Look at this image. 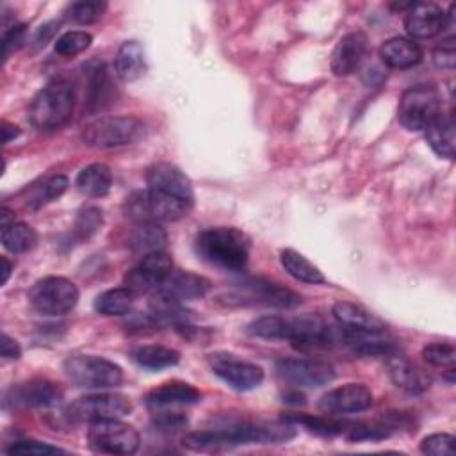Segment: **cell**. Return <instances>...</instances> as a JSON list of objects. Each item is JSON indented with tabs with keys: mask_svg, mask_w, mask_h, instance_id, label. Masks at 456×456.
Segmentation results:
<instances>
[{
	"mask_svg": "<svg viewBox=\"0 0 456 456\" xmlns=\"http://www.w3.org/2000/svg\"><path fill=\"white\" fill-rule=\"evenodd\" d=\"M173 271V258L159 249L142 255L139 264L132 267L125 276V287L132 292H150L160 287V283L171 274Z\"/></svg>",
	"mask_w": 456,
	"mask_h": 456,
	"instance_id": "cell-15",
	"label": "cell"
},
{
	"mask_svg": "<svg viewBox=\"0 0 456 456\" xmlns=\"http://www.w3.org/2000/svg\"><path fill=\"white\" fill-rule=\"evenodd\" d=\"M75 105L73 86L66 80H55L45 86L32 100L28 109L30 123L37 130L61 128L71 118Z\"/></svg>",
	"mask_w": 456,
	"mask_h": 456,
	"instance_id": "cell-4",
	"label": "cell"
},
{
	"mask_svg": "<svg viewBox=\"0 0 456 456\" xmlns=\"http://www.w3.org/2000/svg\"><path fill=\"white\" fill-rule=\"evenodd\" d=\"M379 59L385 66L394 68V69H406L420 62L422 59V48L419 43H415L410 37H390L385 43H381L379 50Z\"/></svg>",
	"mask_w": 456,
	"mask_h": 456,
	"instance_id": "cell-25",
	"label": "cell"
},
{
	"mask_svg": "<svg viewBox=\"0 0 456 456\" xmlns=\"http://www.w3.org/2000/svg\"><path fill=\"white\" fill-rule=\"evenodd\" d=\"M103 223L102 210L98 207H86L78 212L73 226V233L78 240H87L91 235H94Z\"/></svg>",
	"mask_w": 456,
	"mask_h": 456,
	"instance_id": "cell-42",
	"label": "cell"
},
{
	"mask_svg": "<svg viewBox=\"0 0 456 456\" xmlns=\"http://www.w3.org/2000/svg\"><path fill=\"white\" fill-rule=\"evenodd\" d=\"M194 249L201 260L226 271H242L249 260V240L237 228L214 226L198 233Z\"/></svg>",
	"mask_w": 456,
	"mask_h": 456,
	"instance_id": "cell-3",
	"label": "cell"
},
{
	"mask_svg": "<svg viewBox=\"0 0 456 456\" xmlns=\"http://www.w3.org/2000/svg\"><path fill=\"white\" fill-rule=\"evenodd\" d=\"M162 290L175 296L180 301L203 297L210 290V281L205 276L187 273V271H171V274L160 283Z\"/></svg>",
	"mask_w": 456,
	"mask_h": 456,
	"instance_id": "cell-26",
	"label": "cell"
},
{
	"mask_svg": "<svg viewBox=\"0 0 456 456\" xmlns=\"http://www.w3.org/2000/svg\"><path fill=\"white\" fill-rule=\"evenodd\" d=\"M62 367L66 376L84 388H114L123 381L119 365L94 354H69Z\"/></svg>",
	"mask_w": 456,
	"mask_h": 456,
	"instance_id": "cell-7",
	"label": "cell"
},
{
	"mask_svg": "<svg viewBox=\"0 0 456 456\" xmlns=\"http://www.w3.org/2000/svg\"><path fill=\"white\" fill-rule=\"evenodd\" d=\"M37 242V233L27 223H11L2 226V244L11 253H25Z\"/></svg>",
	"mask_w": 456,
	"mask_h": 456,
	"instance_id": "cell-36",
	"label": "cell"
},
{
	"mask_svg": "<svg viewBox=\"0 0 456 456\" xmlns=\"http://www.w3.org/2000/svg\"><path fill=\"white\" fill-rule=\"evenodd\" d=\"M0 353H2V358H5V360H16V358H20L21 349H20V344L14 338H11L7 333H4Z\"/></svg>",
	"mask_w": 456,
	"mask_h": 456,
	"instance_id": "cell-48",
	"label": "cell"
},
{
	"mask_svg": "<svg viewBox=\"0 0 456 456\" xmlns=\"http://www.w3.org/2000/svg\"><path fill=\"white\" fill-rule=\"evenodd\" d=\"M62 397L59 387L48 379H30L14 385L5 394V406L11 408H50Z\"/></svg>",
	"mask_w": 456,
	"mask_h": 456,
	"instance_id": "cell-18",
	"label": "cell"
},
{
	"mask_svg": "<svg viewBox=\"0 0 456 456\" xmlns=\"http://www.w3.org/2000/svg\"><path fill=\"white\" fill-rule=\"evenodd\" d=\"M276 376L296 388H317L335 378V369L322 360L283 358L274 365Z\"/></svg>",
	"mask_w": 456,
	"mask_h": 456,
	"instance_id": "cell-12",
	"label": "cell"
},
{
	"mask_svg": "<svg viewBox=\"0 0 456 456\" xmlns=\"http://www.w3.org/2000/svg\"><path fill=\"white\" fill-rule=\"evenodd\" d=\"M372 404V392L362 383H347L326 392L317 408L324 415H349L365 411Z\"/></svg>",
	"mask_w": 456,
	"mask_h": 456,
	"instance_id": "cell-16",
	"label": "cell"
},
{
	"mask_svg": "<svg viewBox=\"0 0 456 456\" xmlns=\"http://www.w3.org/2000/svg\"><path fill=\"white\" fill-rule=\"evenodd\" d=\"M242 290L248 294L249 299L255 303H262L267 306H276V308H294L301 303V296L276 281H271L267 278L253 276L246 278L240 281Z\"/></svg>",
	"mask_w": 456,
	"mask_h": 456,
	"instance_id": "cell-21",
	"label": "cell"
},
{
	"mask_svg": "<svg viewBox=\"0 0 456 456\" xmlns=\"http://www.w3.org/2000/svg\"><path fill=\"white\" fill-rule=\"evenodd\" d=\"M89 447L105 454H134L141 445L139 433L119 419H103L89 424Z\"/></svg>",
	"mask_w": 456,
	"mask_h": 456,
	"instance_id": "cell-10",
	"label": "cell"
},
{
	"mask_svg": "<svg viewBox=\"0 0 456 456\" xmlns=\"http://www.w3.org/2000/svg\"><path fill=\"white\" fill-rule=\"evenodd\" d=\"M192 205L180 201L176 198L166 196L162 192L142 189L132 192L125 200V214L135 223H159V221H176L189 214Z\"/></svg>",
	"mask_w": 456,
	"mask_h": 456,
	"instance_id": "cell-5",
	"label": "cell"
},
{
	"mask_svg": "<svg viewBox=\"0 0 456 456\" xmlns=\"http://www.w3.org/2000/svg\"><path fill=\"white\" fill-rule=\"evenodd\" d=\"M420 452L429 456H451L454 452V436L449 433H433L420 442Z\"/></svg>",
	"mask_w": 456,
	"mask_h": 456,
	"instance_id": "cell-43",
	"label": "cell"
},
{
	"mask_svg": "<svg viewBox=\"0 0 456 456\" xmlns=\"http://www.w3.org/2000/svg\"><path fill=\"white\" fill-rule=\"evenodd\" d=\"M116 94L112 77L103 62H94L87 68L86 78V94H84V110L98 112L105 109Z\"/></svg>",
	"mask_w": 456,
	"mask_h": 456,
	"instance_id": "cell-23",
	"label": "cell"
},
{
	"mask_svg": "<svg viewBox=\"0 0 456 456\" xmlns=\"http://www.w3.org/2000/svg\"><path fill=\"white\" fill-rule=\"evenodd\" d=\"M333 317L342 328L349 330H387L385 322L362 305L351 301H337L333 305Z\"/></svg>",
	"mask_w": 456,
	"mask_h": 456,
	"instance_id": "cell-27",
	"label": "cell"
},
{
	"mask_svg": "<svg viewBox=\"0 0 456 456\" xmlns=\"http://www.w3.org/2000/svg\"><path fill=\"white\" fill-rule=\"evenodd\" d=\"M153 426L159 431L175 433V431H180L187 426V417L180 411H164L162 410L153 417Z\"/></svg>",
	"mask_w": 456,
	"mask_h": 456,
	"instance_id": "cell-45",
	"label": "cell"
},
{
	"mask_svg": "<svg viewBox=\"0 0 456 456\" xmlns=\"http://www.w3.org/2000/svg\"><path fill=\"white\" fill-rule=\"evenodd\" d=\"M69 185V180L64 176V175H55V176H50L48 180H45L39 187L34 189L32 196L28 198V205L32 208H39L57 198H61L66 189Z\"/></svg>",
	"mask_w": 456,
	"mask_h": 456,
	"instance_id": "cell-38",
	"label": "cell"
},
{
	"mask_svg": "<svg viewBox=\"0 0 456 456\" xmlns=\"http://www.w3.org/2000/svg\"><path fill=\"white\" fill-rule=\"evenodd\" d=\"M144 69L146 62L142 46L134 39L121 43L114 57V71L118 78L123 82H134L144 73Z\"/></svg>",
	"mask_w": 456,
	"mask_h": 456,
	"instance_id": "cell-29",
	"label": "cell"
},
{
	"mask_svg": "<svg viewBox=\"0 0 456 456\" xmlns=\"http://www.w3.org/2000/svg\"><path fill=\"white\" fill-rule=\"evenodd\" d=\"M433 64L440 69H454V61H456V52H454V43L452 39L444 41L442 45H438L433 53H431Z\"/></svg>",
	"mask_w": 456,
	"mask_h": 456,
	"instance_id": "cell-46",
	"label": "cell"
},
{
	"mask_svg": "<svg viewBox=\"0 0 456 456\" xmlns=\"http://www.w3.org/2000/svg\"><path fill=\"white\" fill-rule=\"evenodd\" d=\"M93 43V36L86 30H69L57 37L53 48L62 57H73L84 50H87Z\"/></svg>",
	"mask_w": 456,
	"mask_h": 456,
	"instance_id": "cell-40",
	"label": "cell"
},
{
	"mask_svg": "<svg viewBox=\"0 0 456 456\" xmlns=\"http://www.w3.org/2000/svg\"><path fill=\"white\" fill-rule=\"evenodd\" d=\"M7 454H64L62 449L39 442V440H14L7 449Z\"/></svg>",
	"mask_w": 456,
	"mask_h": 456,
	"instance_id": "cell-44",
	"label": "cell"
},
{
	"mask_svg": "<svg viewBox=\"0 0 456 456\" xmlns=\"http://www.w3.org/2000/svg\"><path fill=\"white\" fill-rule=\"evenodd\" d=\"M369 41L363 32H349L346 34L335 46L331 53V71L337 77H347L354 73L362 61L367 55Z\"/></svg>",
	"mask_w": 456,
	"mask_h": 456,
	"instance_id": "cell-22",
	"label": "cell"
},
{
	"mask_svg": "<svg viewBox=\"0 0 456 456\" xmlns=\"http://www.w3.org/2000/svg\"><path fill=\"white\" fill-rule=\"evenodd\" d=\"M285 420L296 424V426H303L308 431L319 433V435H346L347 429L351 428L353 422L347 420H335L331 419V415L328 417H312V415H305V413H292L283 417Z\"/></svg>",
	"mask_w": 456,
	"mask_h": 456,
	"instance_id": "cell-37",
	"label": "cell"
},
{
	"mask_svg": "<svg viewBox=\"0 0 456 456\" xmlns=\"http://www.w3.org/2000/svg\"><path fill=\"white\" fill-rule=\"evenodd\" d=\"M146 132V125L135 116H103L82 132V141L91 148H118L139 141Z\"/></svg>",
	"mask_w": 456,
	"mask_h": 456,
	"instance_id": "cell-6",
	"label": "cell"
},
{
	"mask_svg": "<svg viewBox=\"0 0 456 456\" xmlns=\"http://www.w3.org/2000/svg\"><path fill=\"white\" fill-rule=\"evenodd\" d=\"M146 187L189 205L194 203V191L189 176L171 162H157L146 173Z\"/></svg>",
	"mask_w": 456,
	"mask_h": 456,
	"instance_id": "cell-17",
	"label": "cell"
},
{
	"mask_svg": "<svg viewBox=\"0 0 456 456\" xmlns=\"http://www.w3.org/2000/svg\"><path fill=\"white\" fill-rule=\"evenodd\" d=\"M107 9L105 2H98V0H82V2H73L68 9H66V18L73 23L78 25H91L94 21H98L103 14V11Z\"/></svg>",
	"mask_w": 456,
	"mask_h": 456,
	"instance_id": "cell-39",
	"label": "cell"
},
{
	"mask_svg": "<svg viewBox=\"0 0 456 456\" xmlns=\"http://www.w3.org/2000/svg\"><path fill=\"white\" fill-rule=\"evenodd\" d=\"M150 315L157 324H183L189 319V312L183 306V301L167 294L162 289H155L150 301Z\"/></svg>",
	"mask_w": 456,
	"mask_h": 456,
	"instance_id": "cell-28",
	"label": "cell"
},
{
	"mask_svg": "<svg viewBox=\"0 0 456 456\" xmlns=\"http://www.w3.org/2000/svg\"><path fill=\"white\" fill-rule=\"evenodd\" d=\"M130 358L142 369L160 370L166 367H173L180 362V353L173 347L166 346H139L130 353Z\"/></svg>",
	"mask_w": 456,
	"mask_h": 456,
	"instance_id": "cell-33",
	"label": "cell"
},
{
	"mask_svg": "<svg viewBox=\"0 0 456 456\" xmlns=\"http://www.w3.org/2000/svg\"><path fill=\"white\" fill-rule=\"evenodd\" d=\"M337 338L360 356H387L397 351L395 338L387 330H349L340 326Z\"/></svg>",
	"mask_w": 456,
	"mask_h": 456,
	"instance_id": "cell-19",
	"label": "cell"
},
{
	"mask_svg": "<svg viewBox=\"0 0 456 456\" xmlns=\"http://www.w3.org/2000/svg\"><path fill=\"white\" fill-rule=\"evenodd\" d=\"M422 358L431 367H442L447 370H454L456 363V349L447 342H433L422 347Z\"/></svg>",
	"mask_w": 456,
	"mask_h": 456,
	"instance_id": "cell-41",
	"label": "cell"
},
{
	"mask_svg": "<svg viewBox=\"0 0 456 456\" xmlns=\"http://www.w3.org/2000/svg\"><path fill=\"white\" fill-rule=\"evenodd\" d=\"M440 107V96L433 86H415L403 93L397 119L406 130L420 132L442 114Z\"/></svg>",
	"mask_w": 456,
	"mask_h": 456,
	"instance_id": "cell-9",
	"label": "cell"
},
{
	"mask_svg": "<svg viewBox=\"0 0 456 456\" xmlns=\"http://www.w3.org/2000/svg\"><path fill=\"white\" fill-rule=\"evenodd\" d=\"M144 401L153 410H164L171 406L196 404L201 401V392L183 381H167L150 390Z\"/></svg>",
	"mask_w": 456,
	"mask_h": 456,
	"instance_id": "cell-24",
	"label": "cell"
},
{
	"mask_svg": "<svg viewBox=\"0 0 456 456\" xmlns=\"http://www.w3.org/2000/svg\"><path fill=\"white\" fill-rule=\"evenodd\" d=\"M208 365L219 379L239 392L253 390L264 381V370L260 365L240 360L230 353L208 354Z\"/></svg>",
	"mask_w": 456,
	"mask_h": 456,
	"instance_id": "cell-13",
	"label": "cell"
},
{
	"mask_svg": "<svg viewBox=\"0 0 456 456\" xmlns=\"http://www.w3.org/2000/svg\"><path fill=\"white\" fill-rule=\"evenodd\" d=\"M452 9L445 12L433 2H411L404 11V28L410 39H429L440 34L452 18Z\"/></svg>",
	"mask_w": 456,
	"mask_h": 456,
	"instance_id": "cell-14",
	"label": "cell"
},
{
	"mask_svg": "<svg viewBox=\"0 0 456 456\" xmlns=\"http://www.w3.org/2000/svg\"><path fill=\"white\" fill-rule=\"evenodd\" d=\"M167 235L159 223H137L128 235V246L137 253L159 251L166 246Z\"/></svg>",
	"mask_w": 456,
	"mask_h": 456,
	"instance_id": "cell-34",
	"label": "cell"
},
{
	"mask_svg": "<svg viewBox=\"0 0 456 456\" xmlns=\"http://www.w3.org/2000/svg\"><path fill=\"white\" fill-rule=\"evenodd\" d=\"M77 285L64 276H46L37 280L28 290L32 308L43 315H64L78 303Z\"/></svg>",
	"mask_w": 456,
	"mask_h": 456,
	"instance_id": "cell-8",
	"label": "cell"
},
{
	"mask_svg": "<svg viewBox=\"0 0 456 456\" xmlns=\"http://www.w3.org/2000/svg\"><path fill=\"white\" fill-rule=\"evenodd\" d=\"M385 358H387V372L397 388L408 394L419 395L431 387V376L424 369L410 362L406 356H403L401 353L394 351Z\"/></svg>",
	"mask_w": 456,
	"mask_h": 456,
	"instance_id": "cell-20",
	"label": "cell"
},
{
	"mask_svg": "<svg viewBox=\"0 0 456 456\" xmlns=\"http://www.w3.org/2000/svg\"><path fill=\"white\" fill-rule=\"evenodd\" d=\"M25 41V25L18 23L11 28H5L2 46H4V59H7L14 50H18Z\"/></svg>",
	"mask_w": 456,
	"mask_h": 456,
	"instance_id": "cell-47",
	"label": "cell"
},
{
	"mask_svg": "<svg viewBox=\"0 0 456 456\" xmlns=\"http://www.w3.org/2000/svg\"><path fill=\"white\" fill-rule=\"evenodd\" d=\"M248 333L260 338L290 340L296 346H328L337 338V331L317 315H265L248 326Z\"/></svg>",
	"mask_w": 456,
	"mask_h": 456,
	"instance_id": "cell-2",
	"label": "cell"
},
{
	"mask_svg": "<svg viewBox=\"0 0 456 456\" xmlns=\"http://www.w3.org/2000/svg\"><path fill=\"white\" fill-rule=\"evenodd\" d=\"M426 141L431 150L442 159L454 157V119L451 114H440L426 130Z\"/></svg>",
	"mask_w": 456,
	"mask_h": 456,
	"instance_id": "cell-30",
	"label": "cell"
},
{
	"mask_svg": "<svg viewBox=\"0 0 456 456\" xmlns=\"http://www.w3.org/2000/svg\"><path fill=\"white\" fill-rule=\"evenodd\" d=\"M296 436V424L281 422H251L242 420L230 426L200 429L187 433L182 438L183 447L196 452L224 451L248 444H281Z\"/></svg>",
	"mask_w": 456,
	"mask_h": 456,
	"instance_id": "cell-1",
	"label": "cell"
},
{
	"mask_svg": "<svg viewBox=\"0 0 456 456\" xmlns=\"http://www.w3.org/2000/svg\"><path fill=\"white\" fill-rule=\"evenodd\" d=\"M135 292L128 287L109 289L96 296L94 310L102 315H126L134 306Z\"/></svg>",
	"mask_w": 456,
	"mask_h": 456,
	"instance_id": "cell-35",
	"label": "cell"
},
{
	"mask_svg": "<svg viewBox=\"0 0 456 456\" xmlns=\"http://www.w3.org/2000/svg\"><path fill=\"white\" fill-rule=\"evenodd\" d=\"M75 185L80 194L87 198H102L112 187V173L105 164L94 162L86 166L75 180Z\"/></svg>",
	"mask_w": 456,
	"mask_h": 456,
	"instance_id": "cell-31",
	"label": "cell"
},
{
	"mask_svg": "<svg viewBox=\"0 0 456 456\" xmlns=\"http://www.w3.org/2000/svg\"><path fill=\"white\" fill-rule=\"evenodd\" d=\"M18 135H20V128H18V126H14V125H11V123H7V121H2V142H4V144L11 142V141L16 139Z\"/></svg>",
	"mask_w": 456,
	"mask_h": 456,
	"instance_id": "cell-49",
	"label": "cell"
},
{
	"mask_svg": "<svg viewBox=\"0 0 456 456\" xmlns=\"http://www.w3.org/2000/svg\"><path fill=\"white\" fill-rule=\"evenodd\" d=\"M2 264H4V273H2V283H7L9 276H11V271H12V265L11 262L7 260V256H2Z\"/></svg>",
	"mask_w": 456,
	"mask_h": 456,
	"instance_id": "cell-50",
	"label": "cell"
},
{
	"mask_svg": "<svg viewBox=\"0 0 456 456\" xmlns=\"http://www.w3.org/2000/svg\"><path fill=\"white\" fill-rule=\"evenodd\" d=\"M132 411V403L121 394H89L73 401L66 408L71 422H94L103 419H121Z\"/></svg>",
	"mask_w": 456,
	"mask_h": 456,
	"instance_id": "cell-11",
	"label": "cell"
},
{
	"mask_svg": "<svg viewBox=\"0 0 456 456\" xmlns=\"http://www.w3.org/2000/svg\"><path fill=\"white\" fill-rule=\"evenodd\" d=\"M280 262H281V267L297 281L317 285V283H324L326 280L321 269L314 265L308 258H305L301 253H297L296 249H290V248L283 249L280 253Z\"/></svg>",
	"mask_w": 456,
	"mask_h": 456,
	"instance_id": "cell-32",
	"label": "cell"
}]
</instances>
